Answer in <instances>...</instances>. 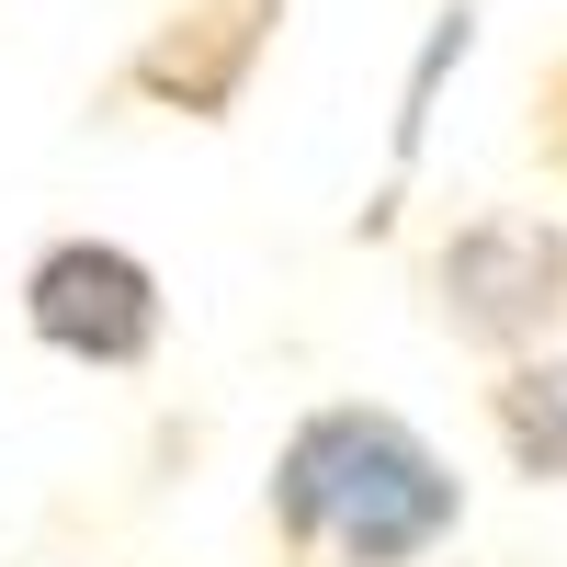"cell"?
<instances>
[{"label":"cell","mask_w":567,"mask_h":567,"mask_svg":"<svg viewBox=\"0 0 567 567\" xmlns=\"http://www.w3.org/2000/svg\"><path fill=\"white\" fill-rule=\"evenodd\" d=\"M465 534L454 454L386 398H318L284 420L261 477L272 567H432Z\"/></svg>","instance_id":"1"},{"label":"cell","mask_w":567,"mask_h":567,"mask_svg":"<svg viewBox=\"0 0 567 567\" xmlns=\"http://www.w3.org/2000/svg\"><path fill=\"white\" fill-rule=\"evenodd\" d=\"M420 318L477 363H523L567 341V216L545 205H477L432 227L420 250Z\"/></svg>","instance_id":"2"},{"label":"cell","mask_w":567,"mask_h":567,"mask_svg":"<svg viewBox=\"0 0 567 567\" xmlns=\"http://www.w3.org/2000/svg\"><path fill=\"white\" fill-rule=\"evenodd\" d=\"M12 307H23V341L34 352H58L80 374H148L159 341H171V284L148 250H125L103 239V227H69V239H45L12 284Z\"/></svg>","instance_id":"3"},{"label":"cell","mask_w":567,"mask_h":567,"mask_svg":"<svg viewBox=\"0 0 567 567\" xmlns=\"http://www.w3.org/2000/svg\"><path fill=\"white\" fill-rule=\"evenodd\" d=\"M272 34H284V0H171L114 58V103L171 114V125H227L250 103Z\"/></svg>","instance_id":"4"},{"label":"cell","mask_w":567,"mask_h":567,"mask_svg":"<svg viewBox=\"0 0 567 567\" xmlns=\"http://www.w3.org/2000/svg\"><path fill=\"white\" fill-rule=\"evenodd\" d=\"M477 420H488V443H499V465H511L523 488H567V352L488 363Z\"/></svg>","instance_id":"5"},{"label":"cell","mask_w":567,"mask_h":567,"mask_svg":"<svg viewBox=\"0 0 567 567\" xmlns=\"http://www.w3.org/2000/svg\"><path fill=\"white\" fill-rule=\"evenodd\" d=\"M465 45H477V12L454 0V12L432 23V45L409 58V91H398V182H409V159H420V136H432V103H443V80L465 69Z\"/></svg>","instance_id":"6"},{"label":"cell","mask_w":567,"mask_h":567,"mask_svg":"<svg viewBox=\"0 0 567 567\" xmlns=\"http://www.w3.org/2000/svg\"><path fill=\"white\" fill-rule=\"evenodd\" d=\"M523 148L545 182H567V45L534 58V80H523Z\"/></svg>","instance_id":"7"}]
</instances>
